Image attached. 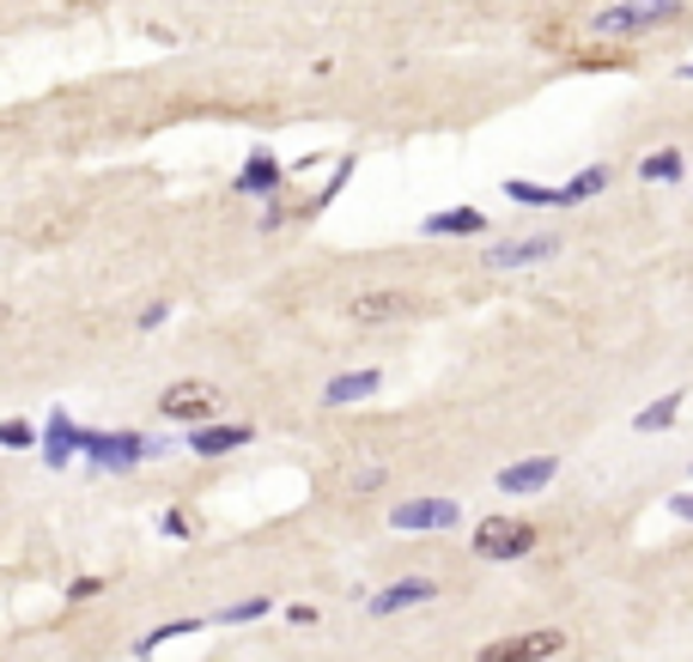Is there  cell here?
<instances>
[{
	"mask_svg": "<svg viewBox=\"0 0 693 662\" xmlns=\"http://www.w3.org/2000/svg\"><path fill=\"white\" fill-rule=\"evenodd\" d=\"M675 19H688V0H621V7H602L596 19H590V31L608 43H627V37H645V31L657 25H675Z\"/></svg>",
	"mask_w": 693,
	"mask_h": 662,
	"instance_id": "6da1fadb",
	"label": "cell"
},
{
	"mask_svg": "<svg viewBox=\"0 0 693 662\" xmlns=\"http://www.w3.org/2000/svg\"><path fill=\"white\" fill-rule=\"evenodd\" d=\"M536 541H541V529L529 517H505V510H499V517H481V523H474V553H481V559H499V565H505V559L536 553Z\"/></svg>",
	"mask_w": 693,
	"mask_h": 662,
	"instance_id": "7a4b0ae2",
	"label": "cell"
},
{
	"mask_svg": "<svg viewBox=\"0 0 693 662\" xmlns=\"http://www.w3.org/2000/svg\"><path fill=\"white\" fill-rule=\"evenodd\" d=\"M220 407H225V395L213 390V383H201V377H189V383H170L165 395H158V414L170 419V426H213L220 419Z\"/></svg>",
	"mask_w": 693,
	"mask_h": 662,
	"instance_id": "3957f363",
	"label": "cell"
},
{
	"mask_svg": "<svg viewBox=\"0 0 693 662\" xmlns=\"http://www.w3.org/2000/svg\"><path fill=\"white\" fill-rule=\"evenodd\" d=\"M566 650V638L560 632H511V638H493V644H481L474 650V662H548V657H560Z\"/></svg>",
	"mask_w": 693,
	"mask_h": 662,
	"instance_id": "277c9868",
	"label": "cell"
},
{
	"mask_svg": "<svg viewBox=\"0 0 693 662\" xmlns=\"http://www.w3.org/2000/svg\"><path fill=\"white\" fill-rule=\"evenodd\" d=\"M390 523H395V529H407V535L457 529V523H462V505H457V498H407V505L390 510Z\"/></svg>",
	"mask_w": 693,
	"mask_h": 662,
	"instance_id": "5b68a950",
	"label": "cell"
},
{
	"mask_svg": "<svg viewBox=\"0 0 693 662\" xmlns=\"http://www.w3.org/2000/svg\"><path fill=\"white\" fill-rule=\"evenodd\" d=\"M560 256V237L554 232H529V237H505V244L487 249V268H536V261Z\"/></svg>",
	"mask_w": 693,
	"mask_h": 662,
	"instance_id": "8992f818",
	"label": "cell"
},
{
	"mask_svg": "<svg viewBox=\"0 0 693 662\" xmlns=\"http://www.w3.org/2000/svg\"><path fill=\"white\" fill-rule=\"evenodd\" d=\"M554 474H560V456H524V462L499 468V493L529 498V493H541V486H554Z\"/></svg>",
	"mask_w": 693,
	"mask_h": 662,
	"instance_id": "52a82bcc",
	"label": "cell"
},
{
	"mask_svg": "<svg viewBox=\"0 0 693 662\" xmlns=\"http://www.w3.org/2000/svg\"><path fill=\"white\" fill-rule=\"evenodd\" d=\"M420 304L407 299V292H359L354 304H347V316L354 323H366V328H378V323H402V316H414Z\"/></svg>",
	"mask_w": 693,
	"mask_h": 662,
	"instance_id": "ba28073f",
	"label": "cell"
},
{
	"mask_svg": "<svg viewBox=\"0 0 693 662\" xmlns=\"http://www.w3.org/2000/svg\"><path fill=\"white\" fill-rule=\"evenodd\" d=\"M378 390H383V371H340V377H328L323 407H354V402H371Z\"/></svg>",
	"mask_w": 693,
	"mask_h": 662,
	"instance_id": "9c48e42d",
	"label": "cell"
},
{
	"mask_svg": "<svg viewBox=\"0 0 693 662\" xmlns=\"http://www.w3.org/2000/svg\"><path fill=\"white\" fill-rule=\"evenodd\" d=\"M432 596H438L432 577H402V584H390V590L371 596V614H402V608H420V602H432Z\"/></svg>",
	"mask_w": 693,
	"mask_h": 662,
	"instance_id": "30bf717a",
	"label": "cell"
},
{
	"mask_svg": "<svg viewBox=\"0 0 693 662\" xmlns=\"http://www.w3.org/2000/svg\"><path fill=\"white\" fill-rule=\"evenodd\" d=\"M420 232L426 237H474V232H487V213L481 207H445V213H426Z\"/></svg>",
	"mask_w": 693,
	"mask_h": 662,
	"instance_id": "8fae6325",
	"label": "cell"
},
{
	"mask_svg": "<svg viewBox=\"0 0 693 662\" xmlns=\"http://www.w3.org/2000/svg\"><path fill=\"white\" fill-rule=\"evenodd\" d=\"M249 444V426H195L189 431V456H225V450H244Z\"/></svg>",
	"mask_w": 693,
	"mask_h": 662,
	"instance_id": "7c38bea8",
	"label": "cell"
},
{
	"mask_svg": "<svg viewBox=\"0 0 693 662\" xmlns=\"http://www.w3.org/2000/svg\"><path fill=\"white\" fill-rule=\"evenodd\" d=\"M280 182H287V165L268 158V153H256L244 170H237V195H268V189H280Z\"/></svg>",
	"mask_w": 693,
	"mask_h": 662,
	"instance_id": "4fadbf2b",
	"label": "cell"
},
{
	"mask_svg": "<svg viewBox=\"0 0 693 662\" xmlns=\"http://www.w3.org/2000/svg\"><path fill=\"white\" fill-rule=\"evenodd\" d=\"M639 177L645 182H681V177H688V158H681L675 146H657V153L639 158Z\"/></svg>",
	"mask_w": 693,
	"mask_h": 662,
	"instance_id": "5bb4252c",
	"label": "cell"
},
{
	"mask_svg": "<svg viewBox=\"0 0 693 662\" xmlns=\"http://www.w3.org/2000/svg\"><path fill=\"white\" fill-rule=\"evenodd\" d=\"M608 189V165H584L572 182L560 189V207H578V201H590V195H602Z\"/></svg>",
	"mask_w": 693,
	"mask_h": 662,
	"instance_id": "9a60e30c",
	"label": "cell"
},
{
	"mask_svg": "<svg viewBox=\"0 0 693 662\" xmlns=\"http://www.w3.org/2000/svg\"><path fill=\"white\" fill-rule=\"evenodd\" d=\"M74 444H79L74 419H67V414H55V419H49V444H43V456H49V468H67V456H74Z\"/></svg>",
	"mask_w": 693,
	"mask_h": 662,
	"instance_id": "2e32d148",
	"label": "cell"
},
{
	"mask_svg": "<svg viewBox=\"0 0 693 662\" xmlns=\"http://www.w3.org/2000/svg\"><path fill=\"white\" fill-rule=\"evenodd\" d=\"M195 632H201V620H195V614H189V620H165V626H153V632H146L141 644H134V657H146V650L170 644V638H195Z\"/></svg>",
	"mask_w": 693,
	"mask_h": 662,
	"instance_id": "e0dca14e",
	"label": "cell"
},
{
	"mask_svg": "<svg viewBox=\"0 0 693 662\" xmlns=\"http://www.w3.org/2000/svg\"><path fill=\"white\" fill-rule=\"evenodd\" d=\"M681 414V395H663V402H651L645 414H633V431H669Z\"/></svg>",
	"mask_w": 693,
	"mask_h": 662,
	"instance_id": "ac0fdd59",
	"label": "cell"
},
{
	"mask_svg": "<svg viewBox=\"0 0 693 662\" xmlns=\"http://www.w3.org/2000/svg\"><path fill=\"white\" fill-rule=\"evenodd\" d=\"M505 195L517 201V207H560V189H541V182H524V177H511Z\"/></svg>",
	"mask_w": 693,
	"mask_h": 662,
	"instance_id": "d6986e66",
	"label": "cell"
},
{
	"mask_svg": "<svg viewBox=\"0 0 693 662\" xmlns=\"http://www.w3.org/2000/svg\"><path fill=\"white\" fill-rule=\"evenodd\" d=\"M268 608H275V602H268V596H249V602H232V608H225L220 620H225V626H244V620H262Z\"/></svg>",
	"mask_w": 693,
	"mask_h": 662,
	"instance_id": "ffe728a7",
	"label": "cell"
},
{
	"mask_svg": "<svg viewBox=\"0 0 693 662\" xmlns=\"http://www.w3.org/2000/svg\"><path fill=\"white\" fill-rule=\"evenodd\" d=\"M0 444H7V450H31V444H37V431H31L25 419H0Z\"/></svg>",
	"mask_w": 693,
	"mask_h": 662,
	"instance_id": "44dd1931",
	"label": "cell"
},
{
	"mask_svg": "<svg viewBox=\"0 0 693 662\" xmlns=\"http://www.w3.org/2000/svg\"><path fill=\"white\" fill-rule=\"evenodd\" d=\"M383 481H390V474H383V468H359V474H354V493H378Z\"/></svg>",
	"mask_w": 693,
	"mask_h": 662,
	"instance_id": "7402d4cb",
	"label": "cell"
},
{
	"mask_svg": "<svg viewBox=\"0 0 693 662\" xmlns=\"http://www.w3.org/2000/svg\"><path fill=\"white\" fill-rule=\"evenodd\" d=\"M98 590H104V584H98V577H74V590H67V602H92Z\"/></svg>",
	"mask_w": 693,
	"mask_h": 662,
	"instance_id": "603a6c76",
	"label": "cell"
},
{
	"mask_svg": "<svg viewBox=\"0 0 693 662\" xmlns=\"http://www.w3.org/2000/svg\"><path fill=\"white\" fill-rule=\"evenodd\" d=\"M669 510H675L681 523H693V486H688V493H675V498H669Z\"/></svg>",
	"mask_w": 693,
	"mask_h": 662,
	"instance_id": "cb8c5ba5",
	"label": "cell"
},
{
	"mask_svg": "<svg viewBox=\"0 0 693 662\" xmlns=\"http://www.w3.org/2000/svg\"><path fill=\"white\" fill-rule=\"evenodd\" d=\"M165 535H195V523H189L183 510H170V517H165Z\"/></svg>",
	"mask_w": 693,
	"mask_h": 662,
	"instance_id": "d4e9b609",
	"label": "cell"
},
{
	"mask_svg": "<svg viewBox=\"0 0 693 662\" xmlns=\"http://www.w3.org/2000/svg\"><path fill=\"white\" fill-rule=\"evenodd\" d=\"M165 316H170V304H146V311H141V328H158Z\"/></svg>",
	"mask_w": 693,
	"mask_h": 662,
	"instance_id": "484cf974",
	"label": "cell"
},
{
	"mask_svg": "<svg viewBox=\"0 0 693 662\" xmlns=\"http://www.w3.org/2000/svg\"><path fill=\"white\" fill-rule=\"evenodd\" d=\"M675 74H681V79H693V61H688V67H675Z\"/></svg>",
	"mask_w": 693,
	"mask_h": 662,
	"instance_id": "4316f807",
	"label": "cell"
}]
</instances>
